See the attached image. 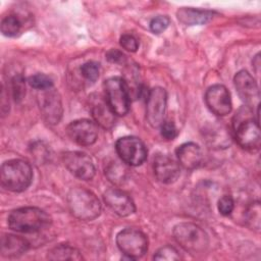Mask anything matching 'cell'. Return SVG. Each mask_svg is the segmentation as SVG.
I'll return each mask as SVG.
<instances>
[{
	"label": "cell",
	"instance_id": "cell-3",
	"mask_svg": "<svg viewBox=\"0 0 261 261\" xmlns=\"http://www.w3.org/2000/svg\"><path fill=\"white\" fill-rule=\"evenodd\" d=\"M172 233L176 243L193 256L204 254L209 247L208 234L195 223H178L174 226Z\"/></svg>",
	"mask_w": 261,
	"mask_h": 261
},
{
	"label": "cell",
	"instance_id": "cell-7",
	"mask_svg": "<svg viewBox=\"0 0 261 261\" xmlns=\"http://www.w3.org/2000/svg\"><path fill=\"white\" fill-rule=\"evenodd\" d=\"M116 245L128 259H139L148 250V238L143 231L127 227L117 233Z\"/></svg>",
	"mask_w": 261,
	"mask_h": 261
},
{
	"label": "cell",
	"instance_id": "cell-1",
	"mask_svg": "<svg viewBox=\"0 0 261 261\" xmlns=\"http://www.w3.org/2000/svg\"><path fill=\"white\" fill-rule=\"evenodd\" d=\"M7 222L9 228L14 231L34 233L47 228L51 217L38 207H20L10 212Z\"/></svg>",
	"mask_w": 261,
	"mask_h": 261
},
{
	"label": "cell",
	"instance_id": "cell-5",
	"mask_svg": "<svg viewBox=\"0 0 261 261\" xmlns=\"http://www.w3.org/2000/svg\"><path fill=\"white\" fill-rule=\"evenodd\" d=\"M248 107L236 115L233 121L234 139L237 143L248 151H258L261 144L259 122L250 115Z\"/></svg>",
	"mask_w": 261,
	"mask_h": 261
},
{
	"label": "cell",
	"instance_id": "cell-6",
	"mask_svg": "<svg viewBox=\"0 0 261 261\" xmlns=\"http://www.w3.org/2000/svg\"><path fill=\"white\" fill-rule=\"evenodd\" d=\"M105 101L117 116H124L129 110V91L126 82L119 76L107 79L103 84Z\"/></svg>",
	"mask_w": 261,
	"mask_h": 261
},
{
	"label": "cell",
	"instance_id": "cell-21",
	"mask_svg": "<svg viewBox=\"0 0 261 261\" xmlns=\"http://www.w3.org/2000/svg\"><path fill=\"white\" fill-rule=\"evenodd\" d=\"M47 258L49 260H82L83 256L81 252L68 245V244H60L51 250L48 251Z\"/></svg>",
	"mask_w": 261,
	"mask_h": 261
},
{
	"label": "cell",
	"instance_id": "cell-29",
	"mask_svg": "<svg viewBox=\"0 0 261 261\" xmlns=\"http://www.w3.org/2000/svg\"><path fill=\"white\" fill-rule=\"evenodd\" d=\"M105 172H106L108 178L112 182H115V184L122 181L125 178V169H124V167L117 164V162H114L113 164L109 165Z\"/></svg>",
	"mask_w": 261,
	"mask_h": 261
},
{
	"label": "cell",
	"instance_id": "cell-9",
	"mask_svg": "<svg viewBox=\"0 0 261 261\" xmlns=\"http://www.w3.org/2000/svg\"><path fill=\"white\" fill-rule=\"evenodd\" d=\"M167 106V93L161 87L151 89L146 100V119L152 127H160L164 121Z\"/></svg>",
	"mask_w": 261,
	"mask_h": 261
},
{
	"label": "cell",
	"instance_id": "cell-23",
	"mask_svg": "<svg viewBox=\"0 0 261 261\" xmlns=\"http://www.w3.org/2000/svg\"><path fill=\"white\" fill-rule=\"evenodd\" d=\"M261 207H260V202L255 201L251 203L245 213V218H246V223L247 225L256 231L260 230V225H261Z\"/></svg>",
	"mask_w": 261,
	"mask_h": 261
},
{
	"label": "cell",
	"instance_id": "cell-25",
	"mask_svg": "<svg viewBox=\"0 0 261 261\" xmlns=\"http://www.w3.org/2000/svg\"><path fill=\"white\" fill-rule=\"evenodd\" d=\"M29 85L37 90L45 91L53 88V81L50 76L44 73H36L28 79Z\"/></svg>",
	"mask_w": 261,
	"mask_h": 261
},
{
	"label": "cell",
	"instance_id": "cell-24",
	"mask_svg": "<svg viewBox=\"0 0 261 261\" xmlns=\"http://www.w3.org/2000/svg\"><path fill=\"white\" fill-rule=\"evenodd\" d=\"M1 33L6 37H14L21 30V21L16 15H7L1 21Z\"/></svg>",
	"mask_w": 261,
	"mask_h": 261
},
{
	"label": "cell",
	"instance_id": "cell-35",
	"mask_svg": "<svg viewBox=\"0 0 261 261\" xmlns=\"http://www.w3.org/2000/svg\"><path fill=\"white\" fill-rule=\"evenodd\" d=\"M106 59L111 62V63H115V64H123L126 60L125 55L117 50V49H110L107 53H106Z\"/></svg>",
	"mask_w": 261,
	"mask_h": 261
},
{
	"label": "cell",
	"instance_id": "cell-14",
	"mask_svg": "<svg viewBox=\"0 0 261 261\" xmlns=\"http://www.w3.org/2000/svg\"><path fill=\"white\" fill-rule=\"evenodd\" d=\"M205 102L209 110L218 116H225L231 111L230 94L223 85L217 84L208 88Z\"/></svg>",
	"mask_w": 261,
	"mask_h": 261
},
{
	"label": "cell",
	"instance_id": "cell-15",
	"mask_svg": "<svg viewBox=\"0 0 261 261\" xmlns=\"http://www.w3.org/2000/svg\"><path fill=\"white\" fill-rule=\"evenodd\" d=\"M106 205L118 216L125 217L136 211L133 199L124 191L117 188H110L103 193Z\"/></svg>",
	"mask_w": 261,
	"mask_h": 261
},
{
	"label": "cell",
	"instance_id": "cell-19",
	"mask_svg": "<svg viewBox=\"0 0 261 261\" xmlns=\"http://www.w3.org/2000/svg\"><path fill=\"white\" fill-rule=\"evenodd\" d=\"M215 15L214 11L193 7H181L176 11L177 19L186 25H201L209 22Z\"/></svg>",
	"mask_w": 261,
	"mask_h": 261
},
{
	"label": "cell",
	"instance_id": "cell-17",
	"mask_svg": "<svg viewBox=\"0 0 261 261\" xmlns=\"http://www.w3.org/2000/svg\"><path fill=\"white\" fill-rule=\"evenodd\" d=\"M178 163L186 169H196L203 161V153L199 145L193 142L181 144L175 151Z\"/></svg>",
	"mask_w": 261,
	"mask_h": 261
},
{
	"label": "cell",
	"instance_id": "cell-33",
	"mask_svg": "<svg viewBox=\"0 0 261 261\" xmlns=\"http://www.w3.org/2000/svg\"><path fill=\"white\" fill-rule=\"evenodd\" d=\"M119 43L123 49H125L126 51H129V52H136L139 47V43H138L137 39L130 34L122 35L119 39Z\"/></svg>",
	"mask_w": 261,
	"mask_h": 261
},
{
	"label": "cell",
	"instance_id": "cell-34",
	"mask_svg": "<svg viewBox=\"0 0 261 261\" xmlns=\"http://www.w3.org/2000/svg\"><path fill=\"white\" fill-rule=\"evenodd\" d=\"M32 156L39 162H44L46 158H48L49 156V152L48 149L46 148V146H44L43 143H35L32 146Z\"/></svg>",
	"mask_w": 261,
	"mask_h": 261
},
{
	"label": "cell",
	"instance_id": "cell-18",
	"mask_svg": "<svg viewBox=\"0 0 261 261\" xmlns=\"http://www.w3.org/2000/svg\"><path fill=\"white\" fill-rule=\"evenodd\" d=\"M30 244L21 237L4 233L1 237L0 253L6 258H15L21 256L29 250Z\"/></svg>",
	"mask_w": 261,
	"mask_h": 261
},
{
	"label": "cell",
	"instance_id": "cell-28",
	"mask_svg": "<svg viewBox=\"0 0 261 261\" xmlns=\"http://www.w3.org/2000/svg\"><path fill=\"white\" fill-rule=\"evenodd\" d=\"M155 260H179L181 259L177 250L172 246H164L160 248L153 257Z\"/></svg>",
	"mask_w": 261,
	"mask_h": 261
},
{
	"label": "cell",
	"instance_id": "cell-4",
	"mask_svg": "<svg viewBox=\"0 0 261 261\" xmlns=\"http://www.w3.org/2000/svg\"><path fill=\"white\" fill-rule=\"evenodd\" d=\"M31 165L21 159H11L1 165V185L10 192H23L32 184Z\"/></svg>",
	"mask_w": 261,
	"mask_h": 261
},
{
	"label": "cell",
	"instance_id": "cell-31",
	"mask_svg": "<svg viewBox=\"0 0 261 261\" xmlns=\"http://www.w3.org/2000/svg\"><path fill=\"white\" fill-rule=\"evenodd\" d=\"M217 208H218V211L221 215H223V216L229 215L232 212L233 208H234V201H233L232 197L229 196V195L222 196L218 200Z\"/></svg>",
	"mask_w": 261,
	"mask_h": 261
},
{
	"label": "cell",
	"instance_id": "cell-36",
	"mask_svg": "<svg viewBox=\"0 0 261 261\" xmlns=\"http://www.w3.org/2000/svg\"><path fill=\"white\" fill-rule=\"evenodd\" d=\"M253 68L255 72L259 74V71H260V54L259 53L253 59Z\"/></svg>",
	"mask_w": 261,
	"mask_h": 261
},
{
	"label": "cell",
	"instance_id": "cell-10",
	"mask_svg": "<svg viewBox=\"0 0 261 261\" xmlns=\"http://www.w3.org/2000/svg\"><path fill=\"white\" fill-rule=\"evenodd\" d=\"M64 166L80 179L90 180L95 176L96 168L93 160L81 151H67L62 154Z\"/></svg>",
	"mask_w": 261,
	"mask_h": 261
},
{
	"label": "cell",
	"instance_id": "cell-27",
	"mask_svg": "<svg viewBox=\"0 0 261 261\" xmlns=\"http://www.w3.org/2000/svg\"><path fill=\"white\" fill-rule=\"evenodd\" d=\"M100 64L96 61H88L81 66L82 75L90 82H95L99 77Z\"/></svg>",
	"mask_w": 261,
	"mask_h": 261
},
{
	"label": "cell",
	"instance_id": "cell-16",
	"mask_svg": "<svg viewBox=\"0 0 261 261\" xmlns=\"http://www.w3.org/2000/svg\"><path fill=\"white\" fill-rule=\"evenodd\" d=\"M153 169L156 178L162 184H172L180 175L179 164L164 154H158L153 161Z\"/></svg>",
	"mask_w": 261,
	"mask_h": 261
},
{
	"label": "cell",
	"instance_id": "cell-26",
	"mask_svg": "<svg viewBox=\"0 0 261 261\" xmlns=\"http://www.w3.org/2000/svg\"><path fill=\"white\" fill-rule=\"evenodd\" d=\"M11 93L15 102H20L25 95V81L21 74H16L11 80Z\"/></svg>",
	"mask_w": 261,
	"mask_h": 261
},
{
	"label": "cell",
	"instance_id": "cell-8",
	"mask_svg": "<svg viewBox=\"0 0 261 261\" xmlns=\"http://www.w3.org/2000/svg\"><path fill=\"white\" fill-rule=\"evenodd\" d=\"M116 153L121 161L130 166L141 165L147 158V148L137 137L125 136L115 143Z\"/></svg>",
	"mask_w": 261,
	"mask_h": 261
},
{
	"label": "cell",
	"instance_id": "cell-30",
	"mask_svg": "<svg viewBox=\"0 0 261 261\" xmlns=\"http://www.w3.org/2000/svg\"><path fill=\"white\" fill-rule=\"evenodd\" d=\"M169 18L166 15H158L154 18H152V20L150 21V30L154 33V34H160L162 32H164L167 27L169 25Z\"/></svg>",
	"mask_w": 261,
	"mask_h": 261
},
{
	"label": "cell",
	"instance_id": "cell-11",
	"mask_svg": "<svg viewBox=\"0 0 261 261\" xmlns=\"http://www.w3.org/2000/svg\"><path fill=\"white\" fill-rule=\"evenodd\" d=\"M38 101L44 120L51 125L57 124L63 114L62 100L58 91L53 88L42 91Z\"/></svg>",
	"mask_w": 261,
	"mask_h": 261
},
{
	"label": "cell",
	"instance_id": "cell-12",
	"mask_svg": "<svg viewBox=\"0 0 261 261\" xmlns=\"http://www.w3.org/2000/svg\"><path fill=\"white\" fill-rule=\"evenodd\" d=\"M233 84L239 97L247 107L259 106L260 93L258 85L247 70L243 69L237 72L233 77Z\"/></svg>",
	"mask_w": 261,
	"mask_h": 261
},
{
	"label": "cell",
	"instance_id": "cell-20",
	"mask_svg": "<svg viewBox=\"0 0 261 261\" xmlns=\"http://www.w3.org/2000/svg\"><path fill=\"white\" fill-rule=\"evenodd\" d=\"M91 112L97 124L104 128H111L115 123V114L111 111L105 100L96 98L91 104Z\"/></svg>",
	"mask_w": 261,
	"mask_h": 261
},
{
	"label": "cell",
	"instance_id": "cell-22",
	"mask_svg": "<svg viewBox=\"0 0 261 261\" xmlns=\"http://www.w3.org/2000/svg\"><path fill=\"white\" fill-rule=\"evenodd\" d=\"M205 133L207 143L213 148H226L230 144L229 135L221 125H212Z\"/></svg>",
	"mask_w": 261,
	"mask_h": 261
},
{
	"label": "cell",
	"instance_id": "cell-2",
	"mask_svg": "<svg viewBox=\"0 0 261 261\" xmlns=\"http://www.w3.org/2000/svg\"><path fill=\"white\" fill-rule=\"evenodd\" d=\"M67 204L71 214L83 221H91L101 213V203L97 196L85 188H72L67 194Z\"/></svg>",
	"mask_w": 261,
	"mask_h": 261
},
{
	"label": "cell",
	"instance_id": "cell-13",
	"mask_svg": "<svg viewBox=\"0 0 261 261\" xmlns=\"http://www.w3.org/2000/svg\"><path fill=\"white\" fill-rule=\"evenodd\" d=\"M66 134L77 145L91 146L97 141L98 126L90 119H77L66 126Z\"/></svg>",
	"mask_w": 261,
	"mask_h": 261
},
{
	"label": "cell",
	"instance_id": "cell-32",
	"mask_svg": "<svg viewBox=\"0 0 261 261\" xmlns=\"http://www.w3.org/2000/svg\"><path fill=\"white\" fill-rule=\"evenodd\" d=\"M160 133L165 140H173L178 134L175 124L169 120H164L162 122L160 125Z\"/></svg>",
	"mask_w": 261,
	"mask_h": 261
}]
</instances>
